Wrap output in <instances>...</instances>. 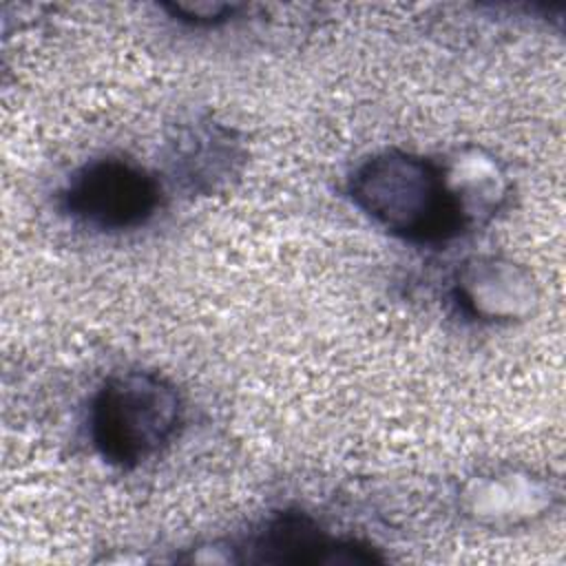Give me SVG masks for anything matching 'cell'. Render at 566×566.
Wrapping results in <instances>:
<instances>
[{
	"mask_svg": "<svg viewBox=\"0 0 566 566\" xmlns=\"http://www.w3.org/2000/svg\"><path fill=\"white\" fill-rule=\"evenodd\" d=\"M349 195L371 221L411 243H444L471 228L444 164L413 153L369 157L354 170Z\"/></svg>",
	"mask_w": 566,
	"mask_h": 566,
	"instance_id": "cell-1",
	"label": "cell"
},
{
	"mask_svg": "<svg viewBox=\"0 0 566 566\" xmlns=\"http://www.w3.org/2000/svg\"><path fill=\"white\" fill-rule=\"evenodd\" d=\"M166 9L181 22L210 27V24L226 22L230 15H234L239 7L230 2H175V4H166Z\"/></svg>",
	"mask_w": 566,
	"mask_h": 566,
	"instance_id": "cell-7",
	"label": "cell"
},
{
	"mask_svg": "<svg viewBox=\"0 0 566 566\" xmlns=\"http://www.w3.org/2000/svg\"><path fill=\"white\" fill-rule=\"evenodd\" d=\"M453 296L467 316L500 323L531 314L537 292L531 274L517 263L495 256H475L458 270Z\"/></svg>",
	"mask_w": 566,
	"mask_h": 566,
	"instance_id": "cell-5",
	"label": "cell"
},
{
	"mask_svg": "<svg viewBox=\"0 0 566 566\" xmlns=\"http://www.w3.org/2000/svg\"><path fill=\"white\" fill-rule=\"evenodd\" d=\"M161 203L155 175L119 157L93 159L73 172L62 190L64 212L99 232H122L144 226Z\"/></svg>",
	"mask_w": 566,
	"mask_h": 566,
	"instance_id": "cell-3",
	"label": "cell"
},
{
	"mask_svg": "<svg viewBox=\"0 0 566 566\" xmlns=\"http://www.w3.org/2000/svg\"><path fill=\"white\" fill-rule=\"evenodd\" d=\"M241 562L294 566H354L382 562L367 544L336 539L305 513H279L239 548Z\"/></svg>",
	"mask_w": 566,
	"mask_h": 566,
	"instance_id": "cell-4",
	"label": "cell"
},
{
	"mask_svg": "<svg viewBox=\"0 0 566 566\" xmlns=\"http://www.w3.org/2000/svg\"><path fill=\"white\" fill-rule=\"evenodd\" d=\"M175 146V172L195 190H210L226 175L232 172V164L239 155L230 133L217 124L186 128Z\"/></svg>",
	"mask_w": 566,
	"mask_h": 566,
	"instance_id": "cell-6",
	"label": "cell"
},
{
	"mask_svg": "<svg viewBox=\"0 0 566 566\" xmlns=\"http://www.w3.org/2000/svg\"><path fill=\"white\" fill-rule=\"evenodd\" d=\"M181 416V396L168 378L157 371L128 369L108 376L95 391L88 433L106 462L133 469L175 438Z\"/></svg>",
	"mask_w": 566,
	"mask_h": 566,
	"instance_id": "cell-2",
	"label": "cell"
}]
</instances>
